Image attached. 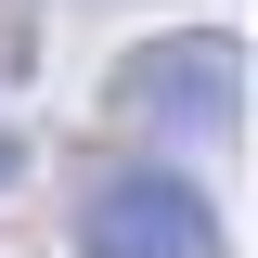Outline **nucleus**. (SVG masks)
<instances>
[{"label": "nucleus", "instance_id": "nucleus-1", "mask_svg": "<svg viewBox=\"0 0 258 258\" xmlns=\"http://www.w3.org/2000/svg\"><path fill=\"white\" fill-rule=\"evenodd\" d=\"M103 103H116L129 129H155V142H232V116H245V52H232L220 26L142 39V52L103 78Z\"/></svg>", "mask_w": 258, "mask_h": 258}, {"label": "nucleus", "instance_id": "nucleus-2", "mask_svg": "<svg viewBox=\"0 0 258 258\" xmlns=\"http://www.w3.org/2000/svg\"><path fill=\"white\" fill-rule=\"evenodd\" d=\"M78 245L91 258H232L207 181L181 168H91L78 181Z\"/></svg>", "mask_w": 258, "mask_h": 258}, {"label": "nucleus", "instance_id": "nucleus-3", "mask_svg": "<svg viewBox=\"0 0 258 258\" xmlns=\"http://www.w3.org/2000/svg\"><path fill=\"white\" fill-rule=\"evenodd\" d=\"M13 168H26V142H13V129H0V194H13Z\"/></svg>", "mask_w": 258, "mask_h": 258}]
</instances>
